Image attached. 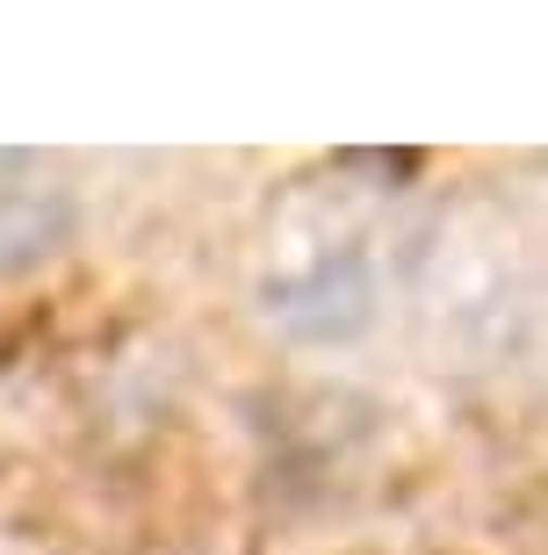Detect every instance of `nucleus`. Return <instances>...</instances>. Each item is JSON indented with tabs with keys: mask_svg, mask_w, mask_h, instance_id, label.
<instances>
[{
	"mask_svg": "<svg viewBox=\"0 0 548 555\" xmlns=\"http://www.w3.org/2000/svg\"><path fill=\"white\" fill-rule=\"evenodd\" d=\"M260 296H267V318L289 339L340 347V339L368 332V318H375V268H368L361 246H310L267 274Z\"/></svg>",
	"mask_w": 548,
	"mask_h": 555,
	"instance_id": "f257e3e1",
	"label": "nucleus"
},
{
	"mask_svg": "<svg viewBox=\"0 0 548 555\" xmlns=\"http://www.w3.org/2000/svg\"><path fill=\"white\" fill-rule=\"evenodd\" d=\"M80 231V203L59 181H0V274L51 260Z\"/></svg>",
	"mask_w": 548,
	"mask_h": 555,
	"instance_id": "f03ea898",
	"label": "nucleus"
}]
</instances>
